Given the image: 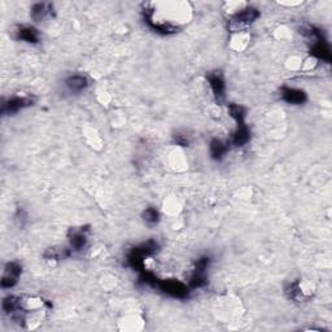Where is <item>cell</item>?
<instances>
[{
	"label": "cell",
	"instance_id": "obj_1",
	"mask_svg": "<svg viewBox=\"0 0 332 332\" xmlns=\"http://www.w3.org/2000/svg\"><path fill=\"white\" fill-rule=\"evenodd\" d=\"M157 251V243L153 240H149L142 245L131 249V252L127 255V265L136 271L144 270V260L148 256L153 255Z\"/></svg>",
	"mask_w": 332,
	"mask_h": 332
},
{
	"label": "cell",
	"instance_id": "obj_2",
	"mask_svg": "<svg viewBox=\"0 0 332 332\" xmlns=\"http://www.w3.org/2000/svg\"><path fill=\"white\" fill-rule=\"evenodd\" d=\"M157 288L161 289L163 293L172 296L176 298H186L190 293V288L186 284H183L179 280L168 279V280H158Z\"/></svg>",
	"mask_w": 332,
	"mask_h": 332
},
{
	"label": "cell",
	"instance_id": "obj_3",
	"mask_svg": "<svg viewBox=\"0 0 332 332\" xmlns=\"http://www.w3.org/2000/svg\"><path fill=\"white\" fill-rule=\"evenodd\" d=\"M210 259L209 257H201L197 260V264L195 266L194 274L190 279L191 288H201L206 284V270L209 268Z\"/></svg>",
	"mask_w": 332,
	"mask_h": 332
},
{
	"label": "cell",
	"instance_id": "obj_4",
	"mask_svg": "<svg viewBox=\"0 0 332 332\" xmlns=\"http://www.w3.org/2000/svg\"><path fill=\"white\" fill-rule=\"evenodd\" d=\"M22 268L19 262H10L6 266L4 275L2 278V287L3 288H12L16 286L20 275H21Z\"/></svg>",
	"mask_w": 332,
	"mask_h": 332
},
{
	"label": "cell",
	"instance_id": "obj_5",
	"mask_svg": "<svg viewBox=\"0 0 332 332\" xmlns=\"http://www.w3.org/2000/svg\"><path fill=\"white\" fill-rule=\"evenodd\" d=\"M208 82L209 86L213 91L215 100L217 102H222L225 99V91H226V85L223 75L219 71H213V73L208 74Z\"/></svg>",
	"mask_w": 332,
	"mask_h": 332
},
{
	"label": "cell",
	"instance_id": "obj_6",
	"mask_svg": "<svg viewBox=\"0 0 332 332\" xmlns=\"http://www.w3.org/2000/svg\"><path fill=\"white\" fill-rule=\"evenodd\" d=\"M260 17V12L256 8H245V10H243L241 12L236 13V15L232 17V20H231V22H232V25L234 26H236V28H245V26H248V25L252 24L253 21H256V20L259 19Z\"/></svg>",
	"mask_w": 332,
	"mask_h": 332
},
{
	"label": "cell",
	"instance_id": "obj_7",
	"mask_svg": "<svg viewBox=\"0 0 332 332\" xmlns=\"http://www.w3.org/2000/svg\"><path fill=\"white\" fill-rule=\"evenodd\" d=\"M30 105H33V99L25 98V96H22V98L16 96V98L10 99L8 102L4 103L3 107H2V112H3V114H12L21 111L24 108L30 107Z\"/></svg>",
	"mask_w": 332,
	"mask_h": 332
},
{
	"label": "cell",
	"instance_id": "obj_8",
	"mask_svg": "<svg viewBox=\"0 0 332 332\" xmlns=\"http://www.w3.org/2000/svg\"><path fill=\"white\" fill-rule=\"evenodd\" d=\"M280 95L284 102L288 103V104H304L306 102V94L301 90L297 89H289V87H283L282 91H280Z\"/></svg>",
	"mask_w": 332,
	"mask_h": 332
},
{
	"label": "cell",
	"instance_id": "obj_9",
	"mask_svg": "<svg viewBox=\"0 0 332 332\" xmlns=\"http://www.w3.org/2000/svg\"><path fill=\"white\" fill-rule=\"evenodd\" d=\"M65 86L68 87V90L70 93H82L89 86V79H87L86 75H82V74H74L70 75L69 78H66L65 80Z\"/></svg>",
	"mask_w": 332,
	"mask_h": 332
},
{
	"label": "cell",
	"instance_id": "obj_10",
	"mask_svg": "<svg viewBox=\"0 0 332 332\" xmlns=\"http://www.w3.org/2000/svg\"><path fill=\"white\" fill-rule=\"evenodd\" d=\"M87 244L86 228H79V230H71L70 235V246L74 251H82Z\"/></svg>",
	"mask_w": 332,
	"mask_h": 332
},
{
	"label": "cell",
	"instance_id": "obj_11",
	"mask_svg": "<svg viewBox=\"0 0 332 332\" xmlns=\"http://www.w3.org/2000/svg\"><path fill=\"white\" fill-rule=\"evenodd\" d=\"M17 38L20 40H25L28 43H38L39 42V33L37 29L31 26H21L17 30Z\"/></svg>",
	"mask_w": 332,
	"mask_h": 332
},
{
	"label": "cell",
	"instance_id": "obj_12",
	"mask_svg": "<svg viewBox=\"0 0 332 332\" xmlns=\"http://www.w3.org/2000/svg\"><path fill=\"white\" fill-rule=\"evenodd\" d=\"M52 6L48 3H37L31 7V19L34 21H42L51 15Z\"/></svg>",
	"mask_w": 332,
	"mask_h": 332
},
{
	"label": "cell",
	"instance_id": "obj_13",
	"mask_svg": "<svg viewBox=\"0 0 332 332\" xmlns=\"http://www.w3.org/2000/svg\"><path fill=\"white\" fill-rule=\"evenodd\" d=\"M249 139H251V132H249L248 127L245 125H239L237 126V130L235 131L234 136H232V143L236 147H243L245 145L246 143L249 142Z\"/></svg>",
	"mask_w": 332,
	"mask_h": 332
},
{
	"label": "cell",
	"instance_id": "obj_14",
	"mask_svg": "<svg viewBox=\"0 0 332 332\" xmlns=\"http://www.w3.org/2000/svg\"><path fill=\"white\" fill-rule=\"evenodd\" d=\"M3 310L6 313H17V311L21 309V298L17 297V296H8L3 300Z\"/></svg>",
	"mask_w": 332,
	"mask_h": 332
},
{
	"label": "cell",
	"instance_id": "obj_15",
	"mask_svg": "<svg viewBox=\"0 0 332 332\" xmlns=\"http://www.w3.org/2000/svg\"><path fill=\"white\" fill-rule=\"evenodd\" d=\"M228 112L230 116L236 121L237 126L239 125H245V109L241 105L230 104L228 105Z\"/></svg>",
	"mask_w": 332,
	"mask_h": 332
},
{
	"label": "cell",
	"instance_id": "obj_16",
	"mask_svg": "<svg viewBox=\"0 0 332 332\" xmlns=\"http://www.w3.org/2000/svg\"><path fill=\"white\" fill-rule=\"evenodd\" d=\"M226 152H227V147L221 140H218V139L212 140V143H210V154H212L214 160H222Z\"/></svg>",
	"mask_w": 332,
	"mask_h": 332
},
{
	"label": "cell",
	"instance_id": "obj_17",
	"mask_svg": "<svg viewBox=\"0 0 332 332\" xmlns=\"http://www.w3.org/2000/svg\"><path fill=\"white\" fill-rule=\"evenodd\" d=\"M143 219L149 226H153L160 221V214H158V212L154 208H148V209L143 212Z\"/></svg>",
	"mask_w": 332,
	"mask_h": 332
},
{
	"label": "cell",
	"instance_id": "obj_18",
	"mask_svg": "<svg viewBox=\"0 0 332 332\" xmlns=\"http://www.w3.org/2000/svg\"><path fill=\"white\" fill-rule=\"evenodd\" d=\"M46 259L47 260H64L65 257H68L69 256V251L68 249H48V252H46Z\"/></svg>",
	"mask_w": 332,
	"mask_h": 332
},
{
	"label": "cell",
	"instance_id": "obj_19",
	"mask_svg": "<svg viewBox=\"0 0 332 332\" xmlns=\"http://www.w3.org/2000/svg\"><path fill=\"white\" fill-rule=\"evenodd\" d=\"M176 142H177V144L182 145V147H186V145H188V139L186 138V136L176 135Z\"/></svg>",
	"mask_w": 332,
	"mask_h": 332
}]
</instances>
